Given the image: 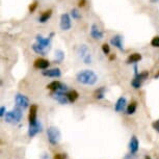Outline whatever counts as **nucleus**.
I'll list each match as a JSON object with an SVG mask.
<instances>
[{"mask_svg":"<svg viewBox=\"0 0 159 159\" xmlns=\"http://www.w3.org/2000/svg\"><path fill=\"white\" fill-rule=\"evenodd\" d=\"M42 131V125L40 123H35V124H29L28 127V135L29 137H34L39 132Z\"/></svg>","mask_w":159,"mask_h":159,"instance_id":"15","label":"nucleus"},{"mask_svg":"<svg viewBox=\"0 0 159 159\" xmlns=\"http://www.w3.org/2000/svg\"><path fill=\"white\" fill-rule=\"evenodd\" d=\"M105 92H106V88L105 86H101V88L97 89L94 92V98L97 99V100H101V99L104 98Z\"/></svg>","mask_w":159,"mask_h":159,"instance_id":"21","label":"nucleus"},{"mask_svg":"<svg viewBox=\"0 0 159 159\" xmlns=\"http://www.w3.org/2000/svg\"><path fill=\"white\" fill-rule=\"evenodd\" d=\"M77 54L79 56V58L81 59L82 62H84L85 65H89L92 64L93 61V55L91 50L89 49V47L86 45L82 44L78 47L77 49Z\"/></svg>","mask_w":159,"mask_h":159,"instance_id":"3","label":"nucleus"},{"mask_svg":"<svg viewBox=\"0 0 159 159\" xmlns=\"http://www.w3.org/2000/svg\"><path fill=\"white\" fill-rule=\"evenodd\" d=\"M78 83L83 85H95L98 82V75L93 70H81L76 74Z\"/></svg>","mask_w":159,"mask_h":159,"instance_id":"1","label":"nucleus"},{"mask_svg":"<svg viewBox=\"0 0 159 159\" xmlns=\"http://www.w3.org/2000/svg\"><path fill=\"white\" fill-rule=\"evenodd\" d=\"M113 59H116V54H111L109 57V61H113Z\"/></svg>","mask_w":159,"mask_h":159,"instance_id":"34","label":"nucleus"},{"mask_svg":"<svg viewBox=\"0 0 159 159\" xmlns=\"http://www.w3.org/2000/svg\"><path fill=\"white\" fill-rule=\"evenodd\" d=\"M89 34H91V37L96 41H100L104 38L103 31H102L100 29V27H99L97 24H95V23L92 24L91 29H89Z\"/></svg>","mask_w":159,"mask_h":159,"instance_id":"9","label":"nucleus"},{"mask_svg":"<svg viewBox=\"0 0 159 159\" xmlns=\"http://www.w3.org/2000/svg\"><path fill=\"white\" fill-rule=\"evenodd\" d=\"M51 16H52V10H47L43 11L41 14V16L39 17V22L40 23H46L48 20L50 19Z\"/></svg>","mask_w":159,"mask_h":159,"instance_id":"20","label":"nucleus"},{"mask_svg":"<svg viewBox=\"0 0 159 159\" xmlns=\"http://www.w3.org/2000/svg\"><path fill=\"white\" fill-rule=\"evenodd\" d=\"M136 108H137V103H136V102H131V103L127 106V108H126V113L129 115V116L133 115V113H135Z\"/></svg>","mask_w":159,"mask_h":159,"instance_id":"25","label":"nucleus"},{"mask_svg":"<svg viewBox=\"0 0 159 159\" xmlns=\"http://www.w3.org/2000/svg\"><path fill=\"white\" fill-rule=\"evenodd\" d=\"M61 82L58 81V80H54V81L50 82L49 84H47L46 88L52 92H57L58 89H61Z\"/></svg>","mask_w":159,"mask_h":159,"instance_id":"23","label":"nucleus"},{"mask_svg":"<svg viewBox=\"0 0 159 159\" xmlns=\"http://www.w3.org/2000/svg\"><path fill=\"white\" fill-rule=\"evenodd\" d=\"M49 66H50V61L43 57L37 58L34 62V67L35 69H39V70H46V69L49 68Z\"/></svg>","mask_w":159,"mask_h":159,"instance_id":"13","label":"nucleus"},{"mask_svg":"<svg viewBox=\"0 0 159 159\" xmlns=\"http://www.w3.org/2000/svg\"><path fill=\"white\" fill-rule=\"evenodd\" d=\"M65 59V52L61 49H57L54 54V62L55 64H61Z\"/></svg>","mask_w":159,"mask_h":159,"instance_id":"22","label":"nucleus"},{"mask_svg":"<svg viewBox=\"0 0 159 159\" xmlns=\"http://www.w3.org/2000/svg\"><path fill=\"white\" fill-rule=\"evenodd\" d=\"M71 17L73 20H79L81 19V14L79 13V11L77 10V8H72L71 10Z\"/></svg>","mask_w":159,"mask_h":159,"instance_id":"26","label":"nucleus"},{"mask_svg":"<svg viewBox=\"0 0 159 159\" xmlns=\"http://www.w3.org/2000/svg\"><path fill=\"white\" fill-rule=\"evenodd\" d=\"M152 127H153V129H155V130L159 133V120L152 123Z\"/></svg>","mask_w":159,"mask_h":159,"instance_id":"30","label":"nucleus"},{"mask_svg":"<svg viewBox=\"0 0 159 159\" xmlns=\"http://www.w3.org/2000/svg\"><path fill=\"white\" fill-rule=\"evenodd\" d=\"M139 139H136V136H132L130 143H129V150H130L131 154H135L139 151Z\"/></svg>","mask_w":159,"mask_h":159,"instance_id":"17","label":"nucleus"},{"mask_svg":"<svg viewBox=\"0 0 159 159\" xmlns=\"http://www.w3.org/2000/svg\"><path fill=\"white\" fill-rule=\"evenodd\" d=\"M31 48H32V50L37 53V54H40V55H46L47 51H49V50H47L46 48H44L43 46H41V45L38 44V43H34L31 46Z\"/></svg>","mask_w":159,"mask_h":159,"instance_id":"19","label":"nucleus"},{"mask_svg":"<svg viewBox=\"0 0 159 159\" xmlns=\"http://www.w3.org/2000/svg\"><path fill=\"white\" fill-rule=\"evenodd\" d=\"M42 75L45 77L49 78H59L61 76V71L58 68H52V69H46L42 71Z\"/></svg>","mask_w":159,"mask_h":159,"instance_id":"11","label":"nucleus"},{"mask_svg":"<svg viewBox=\"0 0 159 159\" xmlns=\"http://www.w3.org/2000/svg\"><path fill=\"white\" fill-rule=\"evenodd\" d=\"M148 77H149V72L148 71H143V72H142V73H139L137 75H135V77H134L131 81L132 88L135 89H140V86L143 85V82L148 79Z\"/></svg>","mask_w":159,"mask_h":159,"instance_id":"5","label":"nucleus"},{"mask_svg":"<svg viewBox=\"0 0 159 159\" xmlns=\"http://www.w3.org/2000/svg\"><path fill=\"white\" fill-rule=\"evenodd\" d=\"M51 96H52V98L54 99V100H56L59 104H61V105L68 104V102H69V99H68L67 94H66V93L53 92V94L51 95Z\"/></svg>","mask_w":159,"mask_h":159,"instance_id":"12","label":"nucleus"},{"mask_svg":"<svg viewBox=\"0 0 159 159\" xmlns=\"http://www.w3.org/2000/svg\"><path fill=\"white\" fill-rule=\"evenodd\" d=\"M102 52H103L105 55L110 54V46L107 43H104L102 45Z\"/></svg>","mask_w":159,"mask_h":159,"instance_id":"27","label":"nucleus"},{"mask_svg":"<svg viewBox=\"0 0 159 159\" xmlns=\"http://www.w3.org/2000/svg\"><path fill=\"white\" fill-rule=\"evenodd\" d=\"M143 59V55L140 54L139 52H134V53H131L130 55L128 56L127 58V64H136V62L140 61Z\"/></svg>","mask_w":159,"mask_h":159,"instance_id":"18","label":"nucleus"},{"mask_svg":"<svg viewBox=\"0 0 159 159\" xmlns=\"http://www.w3.org/2000/svg\"><path fill=\"white\" fill-rule=\"evenodd\" d=\"M154 78H155V79H158V78H159V71H158V73L154 76Z\"/></svg>","mask_w":159,"mask_h":159,"instance_id":"35","label":"nucleus"},{"mask_svg":"<svg viewBox=\"0 0 159 159\" xmlns=\"http://www.w3.org/2000/svg\"><path fill=\"white\" fill-rule=\"evenodd\" d=\"M37 7H38V2L34 1V3L29 5V11H30V13H34V11L37 10Z\"/></svg>","mask_w":159,"mask_h":159,"instance_id":"29","label":"nucleus"},{"mask_svg":"<svg viewBox=\"0 0 159 159\" xmlns=\"http://www.w3.org/2000/svg\"><path fill=\"white\" fill-rule=\"evenodd\" d=\"M85 4H86V0H79V1H78V7H85Z\"/></svg>","mask_w":159,"mask_h":159,"instance_id":"31","label":"nucleus"},{"mask_svg":"<svg viewBox=\"0 0 159 159\" xmlns=\"http://www.w3.org/2000/svg\"><path fill=\"white\" fill-rule=\"evenodd\" d=\"M53 159H65V156L62 155V154H61V153H57V154L54 155Z\"/></svg>","mask_w":159,"mask_h":159,"instance_id":"32","label":"nucleus"},{"mask_svg":"<svg viewBox=\"0 0 159 159\" xmlns=\"http://www.w3.org/2000/svg\"><path fill=\"white\" fill-rule=\"evenodd\" d=\"M22 116H23L22 109H21V107L17 106V107H15L13 110L7 111L5 113L4 118L7 123H10V124H18V123L22 120Z\"/></svg>","mask_w":159,"mask_h":159,"instance_id":"2","label":"nucleus"},{"mask_svg":"<svg viewBox=\"0 0 159 159\" xmlns=\"http://www.w3.org/2000/svg\"><path fill=\"white\" fill-rule=\"evenodd\" d=\"M67 97L69 99V102H71V103H74V102L76 101L78 98H79V94H78L76 91L72 89V91H69L67 93Z\"/></svg>","mask_w":159,"mask_h":159,"instance_id":"24","label":"nucleus"},{"mask_svg":"<svg viewBox=\"0 0 159 159\" xmlns=\"http://www.w3.org/2000/svg\"><path fill=\"white\" fill-rule=\"evenodd\" d=\"M42 159H48V156L46 154H44L43 155V157H42Z\"/></svg>","mask_w":159,"mask_h":159,"instance_id":"36","label":"nucleus"},{"mask_svg":"<svg viewBox=\"0 0 159 159\" xmlns=\"http://www.w3.org/2000/svg\"><path fill=\"white\" fill-rule=\"evenodd\" d=\"M53 35H54V32H51L49 37H47V38H44L43 35L38 34L37 37H35V43L40 44L41 46H43L44 48H46L47 50H49L51 47V40H52Z\"/></svg>","mask_w":159,"mask_h":159,"instance_id":"7","label":"nucleus"},{"mask_svg":"<svg viewBox=\"0 0 159 159\" xmlns=\"http://www.w3.org/2000/svg\"><path fill=\"white\" fill-rule=\"evenodd\" d=\"M47 136H48L49 143L53 146H56L59 142H61V131L58 130V128L54 127V126H51V127L48 128Z\"/></svg>","mask_w":159,"mask_h":159,"instance_id":"4","label":"nucleus"},{"mask_svg":"<svg viewBox=\"0 0 159 159\" xmlns=\"http://www.w3.org/2000/svg\"><path fill=\"white\" fill-rule=\"evenodd\" d=\"M15 101H16V104L17 106L21 107L22 109H26L27 107H29V99L26 97L25 95H22V94H17L15 96Z\"/></svg>","mask_w":159,"mask_h":159,"instance_id":"8","label":"nucleus"},{"mask_svg":"<svg viewBox=\"0 0 159 159\" xmlns=\"http://www.w3.org/2000/svg\"><path fill=\"white\" fill-rule=\"evenodd\" d=\"M151 46L154 48H159V35H155L151 40Z\"/></svg>","mask_w":159,"mask_h":159,"instance_id":"28","label":"nucleus"},{"mask_svg":"<svg viewBox=\"0 0 159 159\" xmlns=\"http://www.w3.org/2000/svg\"><path fill=\"white\" fill-rule=\"evenodd\" d=\"M110 44L113 47H116V49L124 51V39H123L122 35L115 34L113 37H111V39H110Z\"/></svg>","mask_w":159,"mask_h":159,"instance_id":"10","label":"nucleus"},{"mask_svg":"<svg viewBox=\"0 0 159 159\" xmlns=\"http://www.w3.org/2000/svg\"><path fill=\"white\" fill-rule=\"evenodd\" d=\"M145 159H151V157H150V156H148V155H146L145 156Z\"/></svg>","mask_w":159,"mask_h":159,"instance_id":"37","label":"nucleus"},{"mask_svg":"<svg viewBox=\"0 0 159 159\" xmlns=\"http://www.w3.org/2000/svg\"><path fill=\"white\" fill-rule=\"evenodd\" d=\"M126 105H127V99L125 97H120L115 104V110L116 112L124 111L126 108Z\"/></svg>","mask_w":159,"mask_h":159,"instance_id":"14","label":"nucleus"},{"mask_svg":"<svg viewBox=\"0 0 159 159\" xmlns=\"http://www.w3.org/2000/svg\"><path fill=\"white\" fill-rule=\"evenodd\" d=\"M5 110H7V109H5V107L1 106V108H0V116H5V113H7V112H5Z\"/></svg>","mask_w":159,"mask_h":159,"instance_id":"33","label":"nucleus"},{"mask_svg":"<svg viewBox=\"0 0 159 159\" xmlns=\"http://www.w3.org/2000/svg\"><path fill=\"white\" fill-rule=\"evenodd\" d=\"M59 27L62 31H68L72 28V17L67 13L62 14L59 20Z\"/></svg>","mask_w":159,"mask_h":159,"instance_id":"6","label":"nucleus"},{"mask_svg":"<svg viewBox=\"0 0 159 159\" xmlns=\"http://www.w3.org/2000/svg\"><path fill=\"white\" fill-rule=\"evenodd\" d=\"M37 115H38V105L32 104L30 106V110H29V116H28L29 124H35V123H38Z\"/></svg>","mask_w":159,"mask_h":159,"instance_id":"16","label":"nucleus"}]
</instances>
